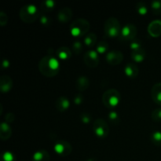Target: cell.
Returning <instances> with one entry per match:
<instances>
[{
    "instance_id": "6da1fadb",
    "label": "cell",
    "mask_w": 161,
    "mask_h": 161,
    "mask_svg": "<svg viewBox=\"0 0 161 161\" xmlns=\"http://www.w3.org/2000/svg\"><path fill=\"white\" fill-rule=\"evenodd\" d=\"M39 70L46 77H53L60 71V63L56 58L52 55L43 57L39 63Z\"/></svg>"
},
{
    "instance_id": "7a4b0ae2",
    "label": "cell",
    "mask_w": 161,
    "mask_h": 161,
    "mask_svg": "<svg viewBox=\"0 0 161 161\" xmlns=\"http://www.w3.org/2000/svg\"><path fill=\"white\" fill-rule=\"evenodd\" d=\"M90 22L84 18H78L74 20L69 27L71 35L75 38H81L88 34Z\"/></svg>"
},
{
    "instance_id": "3957f363",
    "label": "cell",
    "mask_w": 161,
    "mask_h": 161,
    "mask_svg": "<svg viewBox=\"0 0 161 161\" xmlns=\"http://www.w3.org/2000/svg\"><path fill=\"white\" fill-rule=\"evenodd\" d=\"M39 9L35 5H26L20 8L19 17L25 23L31 24L39 18Z\"/></svg>"
},
{
    "instance_id": "277c9868",
    "label": "cell",
    "mask_w": 161,
    "mask_h": 161,
    "mask_svg": "<svg viewBox=\"0 0 161 161\" xmlns=\"http://www.w3.org/2000/svg\"><path fill=\"white\" fill-rule=\"evenodd\" d=\"M121 28L120 23L116 17H109L107 19L104 25V31H105V36L108 38H117L120 36Z\"/></svg>"
},
{
    "instance_id": "5b68a950",
    "label": "cell",
    "mask_w": 161,
    "mask_h": 161,
    "mask_svg": "<svg viewBox=\"0 0 161 161\" xmlns=\"http://www.w3.org/2000/svg\"><path fill=\"white\" fill-rule=\"evenodd\" d=\"M120 94L116 89H108L102 95V102L108 108H114L120 102Z\"/></svg>"
},
{
    "instance_id": "8992f818",
    "label": "cell",
    "mask_w": 161,
    "mask_h": 161,
    "mask_svg": "<svg viewBox=\"0 0 161 161\" xmlns=\"http://www.w3.org/2000/svg\"><path fill=\"white\" fill-rule=\"evenodd\" d=\"M93 130L96 137L101 139L106 138L109 133V127L106 121L102 118H97L94 120Z\"/></svg>"
},
{
    "instance_id": "52a82bcc",
    "label": "cell",
    "mask_w": 161,
    "mask_h": 161,
    "mask_svg": "<svg viewBox=\"0 0 161 161\" xmlns=\"http://www.w3.org/2000/svg\"><path fill=\"white\" fill-rule=\"evenodd\" d=\"M137 36V28L135 25L127 24L124 25L121 31L119 39L124 41H132Z\"/></svg>"
},
{
    "instance_id": "ba28073f",
    "label": "cell",
    "mask_w": 161,
    "mask_h": 161,
    "mask_svg": "<svg viewBox=\"0 0 161 161\" xmlns=\"http://www.w3.org/2000/svg\"><path fill=\"white\" fill-rule=\"evenodd\" d=\"M54 151L60 157H67L70 155L72 151L71 144L64 140H59L54 145Z\"/></svg>"
},
{
    "instance_id": "9c48e42d",
    "label": "cell",
    "mask_w": 161,
    "mask_h": 161,
    "mask_svg": "<svg viewBox=\"0 0 161 161\" xmlns=\"http://www.w3.org/2000/svg\"><path fill=\"white\" fill-rule=\"evenodd\" d=\"M83 61L86 66L94 69L96 68L99 64V56L96 50H91L86 51L83 56Z\"/></svg>"
},
{
    "instance_id": "30bf717a",
    "label": "cell",
    "mask_w": 161,
    "mask_h": 161,
    "mask_svg": "<svg viewBox=\"0 0 161 161\" xmlns=\"http://www.w3.org/2000/svg\"><path fill=\"white\" fill-rule=\"evenodd\" d=\"M105 59L110 65H118L122 63L123 60H124V55H123L122 52L119 50H110L106 53Z\"/></svg>"
},
{
    "instance_id": "8fae6325",
    "label": "cell",
    "mask_w": 161,
    "mask_h": 161,
    "mask_svg": "<svg viewBox=\"0 0 161 161\" xmlns=\"http://www.w3.org/2000/svg\"><path fill=\"white\" fill-rule=\"evenodd\" d=\"M148 32L152 37L157 38L161 36V20H155L148 26Z\"/></svg>"
},
{
    "instance_id": "7c38bea8",
    "label": "cell",
    "mask_w": 161,
    "mask_h": 161,
    "mask_svg": "<svg viewBox=\"0 0 161 161\" xmlns=\"http://www.w3.org/2000/svg\"><path fill=\"white\" fill-rule=\"evenodd\" d=\"M14 86L13 80L9 75H3L0 78V90L3 93H7Z\"/></svg>"
},
{
    "instance_id": "4fadbf2b",
    "label": "cell",
    "mask_w": 161,
    "mask_h": 161,
    "mask_svg": "<svg viewBox=\"0 0 161 161\" xmlns=\"http://www.w3.org/2000/svg\"><path fill=\"white\" fill-rule=\"evenodd\" d=\"M72 11L69 7H63L58 11V19L60 22L62 23H67L72 19Z\"/></svg>"
},
{
    "instance_id": "5bb4252c",
    "label": "cell",
    "mask_w": 161,
    "mask_h": 161,
    "mask_svg": "<svg viewBox=\"0 0 161 161\" xmlns=\"http://www.w3.org/2000/svg\"><path fill=\"white\" fill-rule=\"evenodd\" d=\"M124 73L129 78L135 79L139 74V69L134 63H127L124 68Z\"/></svg>"
},
{
    "instance_id": "9a60e30c",
    "label": "cell",
    "mask_w": 161,
    "mask_h": 161,
    "mask_svg": "<svg viewBox=\"0 0 161 161\" xmlns=\"http://www.w3.org/2000/svg\"><path fill=\"white\" fill-rule=\"evenodd\" d=\"M70 106V102L69 99L65 97H58L57 99L56 102H55V107H56L57 110L60 113H64L65 112L68 108Z\"/></svg>"
},
{
    "instance_id": "2e32d148",
    "label": "cell",
    "mask_w": 161,
    "mask_h": 161,
    "mask_svg": "<svg viewBox=\"0 0 161 161\" xmlns=\"http://www.w3.org/2000/svg\"><path fill=\"white\" fill-rule=\"evenodd\" d=\"M12 135V128L9 124L3 122L0 125V138L3 141H6Z\"/></svg>"
},
{
    "instance_id": "e0dca14e",
    "label": "cell",
    "mask_w": 161,
    "mask_h": 161,
    "mask_svg": "<svg viewBox=\"0 0 161 161\" xmlns=\"http://www.w3.org/2000/svg\"><path fill=\"white\" fill-rule=\"evenodd\" d=\"M151 97L153 101L161 106V83H157L151 90Z\"/></svg>"
},
{
    "instance_id": "ac0fdd59",
    "label": "cell",
    "mask_w": 161,
    "mask_h": 161,
    "mask_svg": "<svg viewBox=\"0 0 161 161\" xmlns=\"http://www.w3.org/2000/svg\"><path fill=\"white\" fill-rule=\"evenodd\" d=\"M90 86V80L86 76L81 75L75 81V88L78 91H84Z\"/></svg>"
},
{
    "instance_id": "d6986e66",
    "label": "cell",
    "mask_w": 161,
    "mask_h": 161,
    "mask_svg": "<svg viewBox=\"0 0 161 161\" xmlns=\"http://www.w3.org/2000/svg\"><path fill=\"white\" fill-rule=\"evenodd\" d=\"M56 55L59 59L63 60V61H67V60L70 59L71 57H72V51L68 47H61L57 50Z\"/></svg>"
},
{
    "instance_id": "ffe728a7",
    "label": "cell",
    "mask_w": 161,
    "mask_h": 161,
    "mask_svg": "<svg viewBox=\"0 0 161 161\" xmlns=\"http://www.w3.org/2000/svg\"><path fill=\"white\" fill-rule=\"evenodd\" d=\"M31 161H50V154L45 149H40L35 153Z\"/></svg>"
},
{
    "instance_id": "44dd1931",
    "label": "cell",
    "mask_w": 161,
    "mask_h": 161,
    "mask_svg": "<svg viewBox=\"0 0 161 161\" xmlns=\"http://www.w3.org/2000/svg\"><path fill=\"white\" fill-rule=\"evenodd\" d=\"M130 56H131V59L133 60L135 62L141 63L142 62L145 60V58H146V53L144 49L142 48L139 49V50L131 51Z\"/></svg>"
},
{
    "instance_id": "7402d4cb",
    "label": "cell",
    "mask_w": 161,
    "mask_h": 161,
    "mask_svg": "<svg viewBox=\"0 0 161 161\" xmlns=\"http://www.w3.org/2000/svg\"><path fill=\"white\" fill-rule=\"evenodd\" d=\"M96 42H97V36L93 32L88 33L83 39V43L88 47H94L96 45Z\"/></svg>"
},
{
    "instance_id": "603a6c76",
    "label": "cell",
    "mask_w": 161,
    "mask_h": 161,
    "mask_svg": "<svg viewBox=\"0 0 161 161\" xmlns=\"http://www.w3.org/2000/svg\"><path fill=\"white\" fill-rule=\"evenodd\" d=\"M55 5H56V2L53 0H46L41 3V9L42 12H50L54 9Z\"/></svg>"
},
{
    "instance_id": "cb8c5ba5",
    "label": "cell",
    "mask_w": 161,
    "mask_h": 161,
    "mask_svg": "<svg viewBox=\"0 0 161 161\" xmlns=\"http://www.w3.org/2000/svg\"><path fill=\"white\" fill-rule=\"evenodd\" d=\"M108 44L105 41H101L96 45V51L99 54H103L105 53H108Z\"/></svg>"
},
{
    "instance_id": "d4e9b609",
    "label": "cell",
    "mask_w": 161,
    "mask_h": 161,
    "mask_svg": "<svg viewBox=\"0 0 161 161\" xmlns=\"http://www.w3.org/2000/svg\"><path fill=\"white\" fill-rule=\"evenodd\" d=\"M150 140L155 146H161V132L159 130L153 132L150 135Z\"/></svg>"
},
{
    "instance_id": "484cf974",
    "label": "cell",
    "mask_w": 161,
    "mask_h": 161,
    "mask_svg": "<svg viewBox=\"0 0 161 161\" xmlns=\"http://www.w3.org/2000/svg\"><path fill=\"white\" fill-rule=\"evenodd\" d=\"M151 9L155 15L161 14V0H154L151 3Z\"/></svg>"
},
{
    "instance_id": "4316f807",
    "label": "cell",
    "mask_w": 161,
    "mask_h": 161,
    "mask_svg": "<svg viewBox=\"0 0 161 161\" xmlns=\"http://www.w3.org/2000/svg\"><path fill=\"white\" fill-rule=\"evenodd\" d=\"M108 119L110 122L114 125H117L120 121L119 114L116 111H111L108 115Z\"/></svg>"
},
{
    "instance_id": "83f0119b",
    "label": "cell",
    "mask_w": 161,
    "mask_h": 161,
    "mask_svg": "<svg viewBox=\"0 0 161 161\" xmlns=\"http://www.w3.org/2000/svg\"><path fill=\"white\" fill-rule=\"evenodd\" d=\"M136 11L140 15H146L148 13V7L144 2H139L136 5Z\"/></svg>"
},
{
    "instance_id": "f1b7e54d",
    "label": "cell",
    "mask_w": 161,
    "mask_h": 161,
    "mask_svg": "<svg viewBox=\"0 0 161 161\" xmlns=\"http://www.w3.org/2000/svg\"><path fill=\"white\" fill-rule=\"evenodd\" d=\"M83 44H82V42H80V41H75L72 46V51L77 55H79L81 53L82 50H83Z\"/></svg>"
},
{
    "instance_id": "f546056e",
    "label": "cell",
    "mask_w": 161,
    "mask_h": 161,
    "mask_svg": "<svg viewBox=\"0 0 161 161\" xmlns=\"http://www.w3.org/2000/svg\"><path fill=\"white\" fill-rule=\"evenodd\" d=\"M151 117L155 122H161V108H156L151 113Z\"/></svg>"
},
{
    "instance_id": "4dcf8cb0",
    "label": "cell",
    "mask_w": 161,
    "mask_h": 161,
    "mask_svg": "<svg viewBox=\"0 0 161 161\" xmlns=\"http://www.w3.org/2000/svg\"><path fill=\"white\" fill-rule=\"evenodd\" d=\"M39 21H40V24L42 25V26H45V27L50 26L52 23L51 17H50L47 15H44V14L40 17V18H39Z\"/></svg>"
},
{
    "instance_id": "1f68e13d",
    "label": "cell",
    "mask_w": 161,
    "mask_h": 161,
    "mask_svg": "<svg viewBox=\"0 0 161 161\" xmlns=\"http://www.w3.org/2000/svg\"><path fill=\"white\" fill-rule=\"evenodd\" d=\"M130 48L131 50V51H134V50H139V49L142 48V46L141 41L138 40V39H134V40L131 41L130 44Z\"/></svg>"
},
{
    "instance_id": "d6a6232c",
    "label": "cell",
    "mask_w": 161,
    "mask_h": 161,
    "mask_svg": "<svg viewBox=\"0 0 161 161\" xmlns=\"http://www.w3.org/2000/svg\"><path fill=\"white\" fill-rule=\"evenodd\" d=\"M2 160H3V161H15L16 158L14 157V153H12L9 151H6L3 153V157H2Z\"/></svg>"
},
{
    "instance_id": "836d02e7",
    "label": "cell",
    "mask_w": 161,
    "mask_h": 161,
    "mask_svg": "<svg viewBox=\"0 0 161 161\" xmlns=\"http://www.w3.org/2000/svg\"><path fill=\"white\" fill-rule=\"evenodd\" d=\"M80 119H81V121L83 124H87L91 121V116L89 113H83L80 115Z\"/></svg>"
},
{
    "instance_id": "e575fe53",
    "label": "cell",
    "mask_w": 161,
    "mask_h": 161,
    "mask_svg": "<svg viewBox=\"0 0 161 161\" xmlns=\"http://www.w3.org/2000/svg\"><path fill=\"white\" fill-rule=\"evenodd\" d=\"M8 22V17L6 14V13L1 11L0 12V25L2 27H4L5 25H6Z\"/></svg>"
},
{
    "instance_id": "d590c367",
    "label": "cell",
    "mask_w": 161,
    "mask_h": 161,
    "mask_svg": "<svg viewBox=\"0 0 161 161\" xmlns=\"http://www.w3.org/2000/svg\"><path fill=\"white\" fill-rule=\"evenodd\" d=\"M83 100H84V97H83V96L81 94H76L75 97H74L73 102L75 105H80L83 103Z\"/></svg>"
},
{
    "instance_id": "8d00e7d4",
    "label": "cell",
    "mask_w": 161,
    "mask_h": 161,
    "mask_svg": "<svg viewBox=\"0 0 161 161\" xmlns=\"http://www.w3.org/2000/svg\"><path fill=\"white\" fill-rule=\"evenodd\" d=\"M14 119H15V116H14V113H8L5 116V120L7 124H11V123L14 122Z\"/></svg>"
},
{
    "instance_id": "74e56055",
    "label": "cell",
    "mask_w": 161,
    "mask_h": 161,
    "mask_svg": "<svg viewBox=\"0 0 161 161\" xmlns=\"http://www.w3.org/2000/svg\"><path fill=\"white\" fill-rule=\"evenodd\" d=\"M9 67V61H8L7 59L3 60V63H2V69H3V70H4V69H8Z\"/></svg>"
},
{
    "instance_id": "f35d334b",
    "label": "cell",
    "mask_w": 161,
    "mask_h": 161,
    "mask_svg": "<svg viewBox=\"0 0 161 161\" xmlns=\"http://www.w3.org/2000/svg\"><path fill=\"white\" fill-rule=\"evenodd\" d=\"M87 161H96V160H94V159H89Z\"/></svg>"
}]
</instances>
